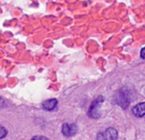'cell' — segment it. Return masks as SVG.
<instances>
[{
  "instance_id": "5",
  "label": "cell",
  "mask_w": 145,
  "mask_h": 140,
  "mask_svg": "<svg viewBox=\"0 0 145 140\" xmlns=\"http://www.w3.org/2000/svg\"><path fill=\"white\" fill-rule=\"evenodd\" d=\"M105 136L107 140H116L118 138V132L114 128L109 127L106 130Z\"/></svg>"
},
{
  "instance_id": "2",
  "label": "cell",
  "mask_w": 145,
  "mask_h": 140,
  "mask_svg": "<svg viewBox=\"0 0 145 140\" xmlns=\"http://www.w3.org/2000/svg\"><path fill=\"white\" fill-rule=\"evenodd\" d=\"M61 131H62V134L65 137H71V136L74 135L77 132V126L74 124L65 123L62 126Z\"/></svg>"
},
{
  "instance_id": "4",
  "label": "cell",
  "mask_w": 145,
  "mask_h": 140,
  "mask_svg": "<svg viewBox=\"0 0 145 140\" xmlns=\"http://www.w3.org/2000/svg\"><path fill=\"white\" fill-rule=\"evenodd\" d=\"M132 113L137 117H142L145 115V103H140L132 108Z\"/></svg>"
},
{
  "instance_id": "8",
  "label": "cell",
  "mask_w": 145,
  "mask_h": 140,
  "mask_svg": "<svg viewBox=\"0 0 145 140\" xmlns=\"http://www.w3.org/2000/svg\"><path fill=\"white\" fill-rule=\"evenodd\" d=\"M97 140H107L105 134L103 133H98L97 136Z\"/></svg>"
},
{
  "instance_id": "6",
  "label": "cell",
  "mask_w": 145,
  "mask_h": 140,
  "mask_svg": "<svg viewBox=\"0 0 145 140\" xmlns=\"http://www.w3.org/2000/svg\"><path fill=\"white\" fill-rule=\"evenodd\" d=\"M57 105V100L56 99H50V100H47L45 101L44 103H43V108L45 109V110H52L54 109Z\"/></svg>"
},
{
  "instance_id": "9",
  "label": "cell",
  "mask_w": 145,
  "mask_h": 140,
  "mask_svg": "<svg viewBox=\"0 0 145 140\" xmlns=\"http://www.w3.org/2000/svg\"><path fill=\"white\" fill-rule=\"evenodd\" d=\"M31 140H48L45 137H42V136H36L33 137Z\"/></svg>"
},
{
  "instance_id": "7",
  "label": "cell",
  "mask_w": 145,
  "mask_h": 140,
  "mask_svg": "<svg viewBox=\"0 0 145 140\" xmlns=\"http://www.w3.org/2000/svg\"><path fill=\"white\" fill-rule=\"evenodd\" d=\"M6 135H7V130L5 127L0 126V139L4 138Z\"/></svg>"
},
{
  "instance_id": "1",
  "label": "cell",
  "mask_w": 145,
  "mask_h": 140,
  "mask_svg": "<svg viewBox=\"0 0 145 140\" xmlns=\"http://www.w3.org/2000/svg\"><path fill=\"white\" fill-rule=\"evenodd\" d=\"M103 101H104L103 97L100 96V97H97L91 103V105L90 109H89V115L91 118L97 119V118H99L100 117V115H101V113H100V106L103 103Z\"/></svg>"
},
{
  "instance_id": "10",
  "label": "cell",
  "mask_w": 145,
  "mask_h": 140,
  "mask_svg": "<svg viewBox=\"0 0 145 140\" xmlns=\"http://www.w3.org/2000/svg\"><path fill=\"white\" fill-rule=\"evenodd\" d=\"M141 57L142 59H145V47L142 48V50H141Z\"/></svg>"
},
{
  "instance_id": "3",
  "label": "cell",
  "mask_w": 145,
  "mask_h": 140,
  "mask_svg": "<svg viewBox=\"0 0 145 140\" xmlns=\"http://www.w3.org/2000/svg\"><path fill=\"white\" fill-rule=\"evenodd\" d=\"M116 97H117V103H118V104H120L122 108L125 109L128 106V104H129L127 95L124 92L120 91V92H118Z\"/></svg>"
}]
</instances>
